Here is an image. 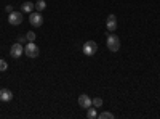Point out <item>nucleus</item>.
Here are the masks:
<instances>
[{
  "instance_id": "f03ea898",
  "label": "nucleus",
  "mask_w": 160,
  "mask_h": 119,
  "mask_svg": "<svg viewBox=\"0 0 160 119\" xmlns=\"http://www.w3.org/2000/svg\"><path fill=\"white\" fill-rule=\"evenodd\" d=\"M24 53L28 55L29 58H37L40 55V48L34 44V42H28L24 47Z\"/></svg>"
},
{
  "instance_id": "a211bd4d",
  "label": "nucleus",
  "mask_w": 160,
  "mask_h": 119,
  "mask_svg": "<svg viewBox=\"0 0 160 119\" xmlns=\"http://www.w3.org/2000/svg\"><path fill=\"white\" fill-rule=\"evenodd\" d=\"M5 10H7V13H11V11H15V10H13V7H11V5H7V8H5Z\"/></svg>"
},
{
  "instance_id": "6e6552de",
  "label": "nucleus",
  "mask_w": 160,
  "mask_h": 119,
  "mask_svg": "<svg viewBox=\"0 0 160 119\" xmlns=\"http://www.w3.org/2000/svg\"><path fill=\"white\" fill-rule=\"evenodd\" d=\"M106 28H108L109 32H114L117 29V18L115 15H109L108 16V21H106Z\"/></svg>"
},
{
  "instance_id": "4468645a",
  "label": "nucleus",
  "mask_w": 160,
  "mask_h": 119,
  "mask_svg": "<svg viewBox=\"0 0 160 119\" xmlns=\"http://www.w3.org/2000/svg\"><path fill=\"white\" fill-rule=\"evenodd\" d=\"M93 106H96V108H99V106H102V98H93Z\"/></svg>"
},
{
  "instance_id": "39448f33",
  "label": "nucleus",
  "mask_w": 160,
  "mask_h": 119,
  "mask_svg": "<svg viewBox=\"0 0 160 119\" xmlns=\"http://www.w3.org/2000/svg\"><path fill=\"white\" fill-rule=\"evenodd\" d=\"M29 23L34 26V28H40L43 24V18L40 15V11H35V13H31L29 15Z\"/></svg>"
},
{
  "instance_id": "f3484780",
  "label": "nucleus",
  "mask_w": 160,
  "mask_h": 119,
  "mask_svg": "<svg viewBox=\"0 0 160 119\" xmlns=\"http://www.w3.org/2000/svg\"><path fill=\"white\" fill-rule=\"evenodd\" d=\"M26 41H28V37H22V35H21L19 39H18V42H19V44H24Z\"/></svg>"
},
{
  "instance_id": "f257e3e1",
  "label": "nucleus",
  "mask_w": 160,
  "mask_h": 119,
  "mask_svg": "<svg viewBox=\"0 0 160 119\" xmlns=\"http://www.w3.org/2000/svg\"><path fill=\"white\" fill-rule=\"evenodd\" d=\"M82 51H83V55H87V57H93L98 51V44L95 41H88V42L83 44Z\"/></svg>"
},
{
  "instance_id": "2eb2a0df",
  "label": "nucleus",
  "mask_w": 160,
  "mask_h": 119,
  "mask_svg": "<svg viewBox=\"0 0 160 119\" xmlns=\"http://www.w3.org/2000/svg\"><path fill=\"white\" fill-rule=\"evenodd\" d=\"M26 37H28V42H34V41H35V32L29 31L28 34H26Z\"/></svg>"
},
{
  "instance_id": "7ed1b4c3",
  "label": "nucleus",
  "mask_w": 160,
  "mask_h": 119,
  "mask_svg": "<svg viewBox=\"0 0 160 119\" xmlns=\"http://www.w3.org/2000/svg\"><path fill=\"white\" fill-rule=\"evenodd\" d=\"M108 48L111 50V51H118V48H120V39H118V35H115V34H111L109 37H108Z\"/></svg>"
},
{
  "instance_id": "dca6fc26",
  "label": "nucleus",
  "mask_w": 160,
  "mask_h": 119,
  "mask_svg": "<svg viewBox=\"0 0 160 119\" xmlns=\"http://www.w3.org/2000/svg\"><path fill=\"white\" fill-rule=\"evenodd\" d=\"M7 68H8L7 61L5 60H0V71H7Z\"/></svg>"
},
{
  "instance_id": "9d476101",
  "label": "nucleus",
  "mask_w": 160,
  "mask_h": 119,
  "mask_svg": "<svg viewBox=\"0 0 160 119\" xmlns=\"http://www.w3.org/2000/svg\"><path fill=\"white\" fill-rule=\"evenodd\" d=\"M34 8H35V3H32V2H24L21 5V11L22 13H32Z\"/></svg>"
},
{
  "instance_id": "9b49d317",
  "label": "nucleus",
  "mask_w": 160,
  "mask_h": 119,
  "mask_svg": "<svg viewBox=\"0 0 160 119\" xmlns=\"http://www.w3.org/2000/svg\"><path fill=\"white\" fill-rule=\"evenodd\" d=\"M87 117L88 119H95V117H98V113H96V110L95 108H88V113H87Z\"/></svg>"
},
{
  "instance_id": "1a4fd4ad",
  "label": "nucleus",
  "mask_w": 160,
  "mask_h": 119,
  "mask_svg": "<svg viewBox=\"0 0 160 119\" xmlns=\"http://www.w3.org/2000/svg\"><path fill=\"white\" fill-rule=\"evenodd\" d=\"M13 100V94H11V90L8 89H0V101H11Z\"/></svg>"
},
{
  "instance_id": "ddd939ff",
  "label": "nucleus",
  "mask_w": 160,
  "mask_h": 119,
  "mask_svg": "<svg viewBox=\"0 0 160 119\" xmlns=\"http://www.w3.org/2000/svg\"><path fill=\"white\" fill-rule=\"evenodd\" d=\"M98 117H99V119H114V114L109 113V111H104V113L98 114Z\"/></svg>"
},
{
  "instance_id": "20e7f679",
  "label": "nucleus",
  "mask_w": 160,
  "mask_h": 119,
  "mask_svg": "<svg viewBox=\"0 0 160 119\" xmlns=\"http://www.w3.org/2000/svg\"><path fill=\"white\" fill-rule=\"evenodd\" d=\"M22 11H11L8 13V23L11 26H19L22 23Z\"/></svg>"
},
{
  "instance_id": "0eeeda50",
  "label": "nucleus",
  "mask_w": 160,
  "mask_h": 119,
  "mask_svg": "<svg viewBox=\"0 0 160 119\" xmlns=\"http://www.w3.org/2000/svg\"><path fill=\"white\" fill-rule=\"evenodd\" d=\"M22 53H24V47H22L19 42L11 45V48H10V55H11L13 58H19Z\"/></svg>"
},
{
  "instance_id": "423d86ee",
  "label": "nucleus",
  "mask_w": 160,
  "mask_h": 119,
  "mask_svg": "<svg viewBox=\"0 0 160 119\" xmlns=\"http://www.w3.org/2000/svg\"><path fill=\"white\" fill-rule=\"evenodd\" d=\"M78 105H80V108L88 110L90 106H93V100H91L87 94H82V95L78 97Z\"/></svg>"
},
{
  "instance_id": "f8f14e48",
  "label": "nucleus",
  "mask_w": 160,
  "mask_h": 119,
  "mask_svg": "<svg viewBox=\"0 0 160 119\" xmlns=\"http://www.w3.org/2000/svg\"><path fill=\"white\" fill-rule=\"evenodd\" d=\"M45 7H47L45 0H38V2L35 3V10H37V11H42V10H45Z\"/></svg>"
}]
</instances>
